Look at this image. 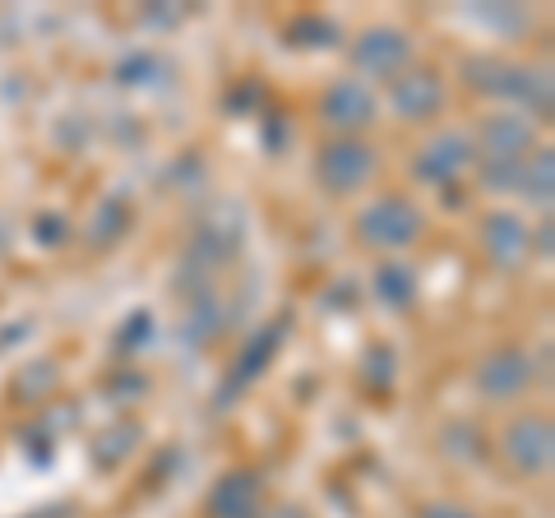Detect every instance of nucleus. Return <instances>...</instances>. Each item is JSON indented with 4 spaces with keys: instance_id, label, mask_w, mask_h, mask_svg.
<instances>
[{
    "instance_id": "obj_12",
    "label": "nucleus",
    "mask_w": 555,
    "mask_h": 518,
    "mask_svg": "<svg viewBox=\"0 0 555 518\" xmlns=\"http://www.w3.org/2000/svg\"><path fill=\"white\" fill-rule=\"evenodd\" d=\"M375 292H379L385 306L408 310L416 301V269L403 264V259H385V264L375 269Z\"/></svg>"
},
{
    "instance_id": "obj_7",
    "label": "nucleus",
    "mask_w": 555,
    "mask_h": 518,
    "mask_svg": "<svg viewBox=\"0 0 555 518\" xmlns=\"http://www.w3.org/2000/svg\"><path fill=\"white\" fill-rule=\"evenodd\" d=\"M320 116L334 130H366L375 120V93L366 89V79H338L334 89L320 98Z\"/></svg>"
},
{
    "instance_id": "obj_5",
    "label": "nucleus",
    "mask_w": 555,
    "mask_h": 518,
    "mask_svg": "<svg viewBox=\"0 0 555 518\" xmlns=\"http://www.w3.org/2000/svg\"><path fill=\"white\" fill-rule=\"evenodd\" d=\"M408 61H412V42H408V33H398V28H366L352 42V65L361 75L398 79L408 70Z\"/></svg>"
},
{
    "instance_id": "obj_9",
    "label": "nucleus",
    "mask_w": 555,
    "mask_h": 518,
    "mask_svg": "<svg viewBox=\"0 0 555 518\" xmlns=\"http://www.w3.org/2000/svg\"><path fill=\"white\" fill-rule=\"evenodd\" d=\"M208 518H264V491L255 472H228L204 500Z\"/></svg>"
},
{
    "instance_id": "obj_6",
    "label": "nucleus",
    "mask_w": 555,
    "mask_h": 518,
    "mask_svg": "<svg viewBox=\"0 0 555 518\" xmlns=\"http://www.w3.org/2000/svg\"><path fill=\"white\" fill-rule=\"evenodd\" d=\"M477 389H481V399H491V403H514L518 393L532 389V357L524 348L491 352L477 371Z\"/></svg>"
},
{
    "instance_id": "obj_10",
    "label": "nucleus",
    "mask_w": 555,
    "mask_h": 518,
    "mask_svg": "<svg viewBox=\"0 0 555 518\" xmlns=\"http://www.w3.org/2000/svg\"><path fill=\"white\" fill-rule=\"evenodd\" d=\"M532 140H537V130H532V120H528V116H518V112L491 116V120H486V130H481V148H477V158L524 163V153L532 148Z\"/></svg>"
},
{
    "instance_id": "obj_4",
    "label": "nucleus",
    "mask_w": 555,
    "mask_h": 518,
    "mask_svg": "<svg viewBox=\"0 0 555 518\" xmlns=\"http://www.w3.org/2000/svg\"><path fill=\"white\" fill-rule=\"evenodd\" d=\"M477 163V144L459 130H444L436 140H426L422 153L412 163V177L416 181H430V185H449L454 177H463V167Z\"/></svg>"
},
{
    "instance_id": "obj_8",
    "label": "nucleus",
    "mask_w": 555,
    "mask_h": 518,
    "mask_svg": "<svg viewBox=\"0 0 555 518\" xmlns=\"http://www.w3.org/2000/svg\"><path fill=\"white\" fill-rule=\"evenodd\" d=\"M389 102L403 120H430L444 107V83H440L436 70H403L393 79Z\"/></svg>"
},
{
    "instance_id": "obj_15",
    "label": "nucleus",
    "mask_w": 555,
    "mask_h": 518,
    "mask_svg": "<svg viewBox=\"0 0 555 518\" xmlns=\"http://www.w3.org/2000/svg\"><path fill=\"white\" fill-rule=\"evenodd\" d=\"M416 518H477V514L454 505V500H430V505H422V514H416Z\"/></svg>"
},
{
    "instance_id": "obj_11",
    "label": "nucleus",
    "mask_w": 555,
    "mask_h": 518,
    "mask_svg": "<svg viewBox=\"0 0 555 518\" xmlns=\"http://www.w3.org/2000/svg\"><path fill=\"white\" fill-rule=\"evenodd\" d=\"M481 241H486V255H491L495 269H518L528 259V250H532V232L514 213H491L486 218Z\"/></svg>"
},
{
    "instance_id": "obj_1",
    "label": "nucleus",
    "mask_w": 555,
    "mask_h": 518,
    "mask_svg": "<svg viewBox=\"0 0 555 518\" xmlns=\"http://www.w3.org/2000/svg\"><path fill=\"white\" fill-rule=\"evenodd\" d=\"M422 228H426V218L408 195H379L357 218L361 241L375 246V250H403V246H412V241L422 236Z\"/></svg>"
},
{
    "instance_id": "obj_13",
    "label": "nucleus",
    "mask_w": 555,
    "mask_h": 518,
    "mask_svg": "<svg viewBox=\"0 0 555 518\" xmlns=\"http://www.w3.org/2000/svg\"><path fill=\"white\" fill-rule=\"evenodd\" d=\"M551 177H555V158L551 148H537V158L524 163V181H518V190H524L528 199H551Z\"/></svg>"
},
{
    "instance_id": "obj_2",
    "label": "nucleus",
    "mask_w": 555,
    "mask_h": 518,
    "mask_svg": "<svg viewBox=\"0 0 555 518\" xmlns=\"http://www.w3.org/2000/svg\"><path fill=\"white\" fill-rule=\"evenodd\" d=\"M500 458L509 463L518 477H542L555 458V430L546 417H537V412H524V417H514L505 426V436H500Z\"/></svg>"
},
{
    "instance_id": "obj_3",
    "label": "nucleus",
    "mask_w": 555,
    "mask_h": 518,
    "mask_svg": "<svg viewBox=\"0 0 555 518\" xmlns=\"http://www.w3.org/2000/svg\"><path fill=\"white\" fill-rule=\"evenodd\" d=\"M315 181L328 190V195H357L375 181V153L361 144V140H334L320 148L315 158Z\"/></svg>"
},
{
    "instance_id": "obj_14",
    "label": "nucleus",
    "mask_w": 555,
    "mask_h": 518,
    "mask_svg": "<svg viewBox=\"0 0 555 518\" xmlns=\"http://www.w3.org/2000/svg\"><path fill=\"white\" fill-rule=\"evenodd\" d=\"M477 163L486 190H518V181H524V163H505V158H477Z\"/></svg>"
},
{
    "instance_id": "obj_16",
    "label": "nucleus",
    "mask_w": 555,
    "mask_h": 518,
    "mask_svg": "<svg viewBox=\"0 0 555 518\" xmlns=\"http://www.w3.org/2000/svg\"><path fill=\"white\" fill-rule=\"evenodd\" d=\"M269 518H306L301 509H278V514H269Z\"/></svg>"
}]
</instances>
